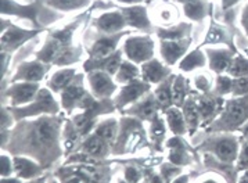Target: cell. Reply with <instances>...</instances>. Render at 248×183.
Instances as JSON below:
<instances>
[{"label": "cell", "instance_id": "cell-1", "mask_svg": "<svg viewBox=\"0 0 248 183\" xmlns=\"http://www.w3.org/2000/svg\"><path fill=\"white\" fill-rule=\"evenodd\" d=\"M1 15L17 17L21 20H28L35 30H45L43 27L53 24L61 18L59 13L45 4V0H36L28 4H20L14 0H0Z\"/></svg>", "mask_w": 248, "mask_h": 183}, {"label": "cell", "instance_id": "cell-2", "mask_svg": "<svg viewBox=\"0 0 248 183\" xmlns=\"http://www.w3.org/2000/svg\"><path fill=\"white\" fill-rule=\"evenodd\" d=\"M96 6H93L90 10H93ZM90 10L85 11L83 14H80L78 18L67 24L64 28L61 30H56L50 32L47 39L45 42V46L42 47V50L38 51V60L45 62V64H50V62H56L59 60V57L65 50H68L72 47V36L77 28L82 24V21H85L89 15Z\"/></svg>", "mask_w": 248, "mask_h": 183}, {"label": "cell", "instance_id": "cell-3", "mask_svg": "<svg viewBox=\"0 0 248 183\" xmlns=\"http://www.w3.org/2000/svg\"><path fill=\"white\" fill-rule=\"evenodd\" d=\"M248 121V94L237 99L229 100L225 104V110L218 121L215 122V129L232 131L237 129L244 122Z\"/></svg>", "mask_w": 248, "mask_h": 183}, {"label": "cell", "instance_id": "cell-4", "mask_svg": "<svg viewBox=\"0 0 248 183\" xmlns=\"http://www.w3.org/2000/svg\"><path fill=\"white\" fill-rule=\"evenodd\" d=\"M1 51L4 53H10V51L17 50L20 46H22L25 42L31 41L32 38L38 36L45 30H25L17 27L16 24H13L11 21L4 20V17H1Z\"/></svg>", "mask_w": 248, "mask_h": 183}, {"label": "cell", "instance_id": "cell-5", "mask_svg": "<svg viewBox=\"0 0 248 183\" xmlns=\"http://www.w3.org/2000/svg\"><path fill=\"white\" fill-rule=\"evenodd\" d=\"M124 51L133 62H147L154 56V41L151 36H130L124 43Z\"/></svg>", "mask_w": 248, "mask_h": 183}, {"label": "cell", "instance_id": "cell-6", "mask_svg": "<svg viewBox=\"0 0 248 183\" xmlns=\"http://www.w3.org/2000/svg\"><path fill=\"white\" fill-rule=\"evenodd\" d=\"M59 118H40L39 121L32 123L31 129V142L35 146L51 144L57 137L59 132Z\"/></svg>", "mask_w": 248, "mask_h": 183}, {"label": "cell", "instance_id": "cell-7", "mask_svg": "<svg viewBox=\"0 0 248 183\" xmlns=\"http://www.w3.org/2000/svg\"><path fill=\"white\" fill-rule=\"evenodd\" d=\"M92 27L103 35H115L124 32L125 27H128L126 20L119 9L112 11H106L101 15L92 21Z\"/></svg>", "mask_w": 248, "mask_h": 183}, {"label": "cell", "instance_id": "cell-8", "mask_svg": "<svg viewBox=\"0 0 248 183\" xmlns=\"http://www.w3.org/2000/svg\"><path fill=\"white\" fill-rule=\"evenodd\" d=\"M118 9L124 14L128 27H133V28L143 30V32H151L153 22H151L149 17L147 6H144V4H132V6L118 7Z\"/></svg>", "mask_w": 248, "mask_h": 183}, {"label": "cell", "instance_id": "cell-9", "mask_svg": "<svg viewBox=\"0 0 248 183\" xmlns=\"http://www.w3.org/2000/svg\"><path fill=\"white\" fill-rule=\"evenodd\" d=\"M99 33V32H97ZM129 35V30H124V32H119L115 35H103L99 33L97 38L93 41V43L90 45V47L88 49L90 54V59H104L109 54H112L114 51H117V45L121 41L122 36H126Z\"/></svg>", "mask_w": 248, "mask_h": 183}, {"label": "cell", "instance_id": "cell-10", "mask_svg": "<svg viewBox=\"0 0 248 183\" xmlns=\"http://www.w3.org/2000/svg\"><path fill=\"white\" fill-rule=\"evenodd\" d=\"M57 111H59V106H57V103L54 102V99L50 94V92L46 91V89H42L38 93L35 103L30 104L28 107L18 108L14 112H16V115L18 118H24V117H30V115H36V114H40V112L54 114V112Z\"/></svg>", "mask_w": 248, "mask_h": 183}, {"label": "cell", "instance_id": "cell-11", "mask_svg": "<svg viewBox=\"0 0 248 183\" xmlns=\"http://www.w3.org/2000/svg\"><path fill=\"white\" fill-rule=\"evenodd\" d=\"M209 15H211V25H209V30L205 35V39L202 42V45H220V43H223V45H228L229 49L237 51V49L234 47V43H233V36H232L228 27L225 24H219L215 21L214 15H212V10L209 13Z\"/></svg>", "mask_w": 248, "mask_h": 183}, {"label": "cell", "instance_id": "cell-12", "mask_svg": "<svg viewBox=\"0 0 248 183\" xmlns=\"http://www.w3.org/2000/svg\"><path fill=\"white\" fill-rule=\"evenodd\" d=\"M39 93V85L35 82H24V83H16L7 91V96L11 99L14 106L17 104H25V103L33 100Z\"/></svg>", "mask_w": 248, "mask_h": 183}, {"label": "cell", "instance_id": "cell-13", "mask_svg": "<svg viewBox=\"0 0 248 183\" xmlns=\"http://www.w3.org/2000/svg\"><path fill=\"white\" fill-rule=\"evenodd\" d=\"M121 51H114L112 54H109L104 59H90L86 61L85 64V70L88 72L94 71V70H100V71L107 72L108 75H117L119 67L122 64V59H121Z\"/></svg>", "mask_w": 248, "mask_h": 183}, {"label": "cell", "instance_id": "cell-14", "mask_svg": "<svg viewBox=\"0 0 248 183\" xmlns=\"http://www.w3.org/2000/svg\"><path fill=\"white\" fill-rule=\"evenodd\" d=\"M155 33L159 38V41H183L191 38L193 24L191 22H179L176 25L169 27H157Z\"/></svg>", "mask_w": 248, "mask_h": 183}, {"label": "cell", "instance_id": "cell-15", "mask_svg": "<svg viewBox=\"0 0 248 183\" xmlns=\"http://www.w3.org/2000/svg\"><path fill=\"white\" fill-rule=\"evenodd\" d=\"M190 43H191V38L183 41H161L159 45L161 56L168 64H175L187 51Z\"/></svg>", "mask_w": 248, "mask_h": 183}, {"label": "cell", "instance_id": "cell-16", "mask_svg": "<svg viewBox=\"0 0 248 183\" xmlns=\"http://www.w3.org/2000/svg\"><path fill=\"white\" fill-rule=\"evenodd\" d=\"M47 71V64L42 62V61H31V62H24L21 64L18 71L14 76V81H27V82H38L45 76V74Z\"/></svg>", "mask_w": 248, "mask_h": 183}, {"label": "cell", "instance_id": "cell-17", "mask_svg": "<svg viewBox=\"0 0 248 183\" xmlns=\"http://www.w3.org/2000/svg\"><path fill=\"white\" fill-rule=\"evenodd\" d=\"M209 60V67L211 70L215 72L228 71L229 65L233 60L236 51L229 49V47H223V49H207L205 50Z\"/></svg>", "mask_w": 248, "mask_h": 183}, {"label": "cell", "instance_id": "cell-18", "mask_svg": "<svg viewBox=\"0 0 248 183\" xmlns=\"http://www.w3.org/2000/svg\"><path fill=\"white\" fill-rule=\"evenodd\" d=\"M89 82L93 93L97 97H109L115 92V85L107 72L92 71L89 74Z\"/></svg>", "mask_w": 248, "mask_h": 183}, {"label": "cell", "instance_id": "cell-19", "mask_svg": "<svg viewBox=\"0 0 248 183\" xmlns=\"http://www.w3.org/2000/svg\"><path fill=\"white\" fill-rule=\"evenodd\" d=\"M92 100L93 99L86 94V91L82 88L80 83H70L62 92V106L68 110H71L77 103H80L82 107H86Z\"/></svg>", "mask_w": 248, "mask_h": 183}, {"label": "cell", "instance_id": "cell-20", "mask_svg": "<svg viewBox=\"0 0 248 183\" xmlns=\"http://www.w3.org/2000/svg\"><path fill=\"white\" fill-rule=\"evenodd\" d=\"M196 103L204 125H207L218 112L222 111V108H225L226 104V102L222 100L220 97H199L196 99Z\"/></svg>", "mask_w": 248, "mask_h": 183}, {"label": "cell", "instance_id": "cell-21", "mask_svg": "<svg viewBox=\"0 0 248 183\" xmlns=\"http://www.w3.org/2000/svg\"><path fill=\"white\" fill-rule=\"evenodd\" d=\"M149 85L146 83V82H141V81H132L128 83V86H125L122 92H121V94L118 96V99H117V104H118V107H124V106H126L128 103L135 102V100H138L140 96H143L146 92L149 91Z\"/></svg>", "mask_w": 248, "mask_h": 183}, {"label": "cell", "instance_id": "cell-22", "mask_svg": "<svg viewBox=\"0 0 248 183\" xmlns=\"http://www.w3.org/2000/svg\"><path fill=\"white\" fill-rule=\"evenodd\" d=\"M212 7L214 6L209 4L207 0H193L183 4V14L193 22H201L205 20Z\"/></svg>", "mask_w": 248, "mask_h": 183}, {"label": "cell", "instance_id": "cell-23", "mask_svg": "<svg viewBox=\"0 0 248 183\" xmlns=\"http://www.w3.org/2000/svg\"><path fill=\"white\" fill-rule=\"evenodd\" d=\"M168 74V70L158 60H154V59L144 62L143 67H141V76H143V79L147 82H153V83L162 82Z\"/></svg>", "mask_w": 248, "mask_h": 183}, {"label": "cell", "instance_id": "cell-24", "mask_svg": "<svg viewBox=\"0 0 248 183\" xmlns=\"http://www.w3.org/2000/svg\"><path fill=\"white\" fill-rule=\"evenodd\" d=\"M92 0H45V4L53 10L61 13H70V11L80 10L88 7Z\"/></svg>", "mask_w": 248, "mask_h": 183}, {"label": "cell", "instance_id": "cell-25", "mask_svg": "<svg viewBox=\"0 0 248 183\" xmlns=\"http://www.w3.org/2000/svg\"><path fill=\"white\" fill-rule=\"evenodd\" d=\"M215 152L223 161H232L237 155V142L233 137H223L215 144Z\"/></svg>", "mask_w": 248, "mask_h": 183}, {"label": "cell", "instance_id": "cell-26", "mask_svg": "<svg viewBox=\"0 0 248 183\" xmlns=\"http://www.w3.org/2000/svg\"><path fill=\"white\" fill-rule=\"evenodd\" d=\"M183 115L186 120V125L190 128V133H193L196 131V128L199 126L200 121H201V115H200L199 107L196 99H189L186 100L183 104Z\"/></svg>", "mask_w": 248, "mask_h": 183}, {"label": "cell", "instance_id": "cell-27", "mask_svg": "<svg viewBox=\"0 0 248 183\" xmlns=\"http://www.w3.org/2000/svg\"><path fill=\"white\" fill-rule=\"evenodd\" d=\"M158 108V103L155 100V97L149 96L144 102L136 104L130 112L133 114H138L140 118H144V120H153L155 117V112Z\"/></svg>", "mask_w": 248, "mask_h": 183}, {"label": "cell", "instance_id": "cell-28", "mask_svg": "<svg viewBox=\"0 0 248 183\" xmlns=\"http://www.w3.org/2000/svg\"><path fill=\"white\" fill-rule=\"evenodd\" d=\"M74 78H75V70H71V68L61 70V71L56 72L51 76V79L49 82V86L53 91L59 92L61 89H65L71 82L74 81Z\"/></svg>", "mask_w": 248, "mask_h": 183}, {"label": "cell", "instance_id": "cell-29", "mask_svg": "<svg viewBox=\"0 0 248 183\" xmlns=\"http://www.w3.org/2000/svg\"><path fill=\"white\" fill-rule=\"evenodd\" d=\"M205 65V54L201 51V49H196L191 53H189L182 62H180V70L183 71H191V70H196L200 67H204Z\"/></svg>", "mask_w": 248, "mask_h": 183}, {"label": "cell", "instance_id": "cell-30", "mask_svg": "<svg viewBox=\"0 0 248 183\" xmlns=\"http://www.w3.org/2000/svg\"><path fill=\"white\" fill-rule=\"evenodd\" d=\"M172 79H173V76L162 82L161 86H158L155 91V100L161 108H168L173 102L172 100V85H173Z\"/></svg>", "mask_w": 248, "mask_h": 183}, {"label": "cell", "instance_id": "cell-31", "mask_svg": "<svg viewBox=\"0 0 248 183\" xmlns=\"http://www.w3.org/2000/svg\"><path fill=\"white\" fill-rule=\"evenodd\" d=\"M167 120H168L169 126L172 129V132L180 135V133L185 132L186 129V120H185V115L180 112L179 108L173 107V108H168L167 110Z\"/></svg>", "mask_w": 248, "mask_h": 183}, {"label": "cell", "instance_id": "cell-32", "mask_svg": "<svg viewBox=\"0 0 248 183\" xmlns=\"http://www.w3.org/2000/svg\"><path fill=\"white\" fill-rule=\"evenodd\" d=\"M228 74L233 78H244L248 76V59L237 54L233 57V60L230 62L228 68Z\"/></svg>", "mask_w": 248, "mask_h": 183}, {"label": "cell", "instance_id": "cell-33", "mask_svg": "<svg viewBox=\"0 0 248 183\" xmlns=\"http://www.w3.org/2000/svg\"><path fill=\"white\" fill-rule=\"evenodd\" d=\"M186 93H187V82L183 76H176L173 85H172V100L176 106H183L185 99H186Z\"/></svg>", "mask_w": 248, "mask_h": 183}, {"label": "cell", "instance_id": "cell-34", "mask_svg": "<svg viewBox=\"0 0 248 183\" xmlns=\"http://www.w3.org/2000/svg\"><path fill=\"white\" fill-rule=\"evenodd\" d=\"M139 76V70L135 64L129 61H122L118 72H117V81L118 82H132L136 81Z\"/></svg>", "mask_w": 248, "mask_h": 183}, {"label": "cell", "instance_id": "cell-35", "mask_svg": "<svg viewBox=\"0 0 248 183\" xmlns=\"http://www.w3.org/2000/svg\"><path fill=\"white\" fill-rule=\"evenodd\" d=\"M117 122L114 120H109V121L103 122L97 128L96 135L100 136L104 142H112L115 139V135H117Z\"/></svg>", "mask_w": 248, "mask_h": 183}, {"label": "cell", "instance_id": "cell-36", "mask_svg": "<svg viewBox=\"0 0 248 183\" xmlns=\"http://www.w3.org/2000/svg\"><path fill=\"white\" fill-rule=\"evenodd\" d=\"M14 165H16V169H17L18 175L22 178H31L38 172V168L35 164L27 161V160H22V158H16Z\"/></svg>", "mask_w": 248, "mask_h": 183}, {"label": "cell", "instance_id": "cell-37", "mask_svg": "<svg viewBox=\"0 0 248 183\" xmlns=\"http://www.w3.org/2000/svg\"><path fill=\"white\" fill-rule=\"evenodd\" d=\"M85 152H89L92 155H100L104 152V140L100 136H92L90 139H88L85 144H83Z\"/></svg>", "mask_w": 248, "mask_h": 183}, {"label": "cell", "instance_id": "cell-38", "mask_svg": "<svg viewBox=\"0 0 248 183\" xmlns=\"http://www.w3.org/2000/svg\"><path fill=\"white\" fill-rule=\"evenodd\" d=\"M74 172L77 175H79L82 178L88 179L89 182H99L100 178H101V173L99 172V169H94V168H90L89 165H83V167H78V168H74Z\"/></svg>", "mask_w": 248, "mask_h": 183}, {"label": "cell", "instance_id": "cell-39", "mask_svg": "<svg viewBox=\"0 0 248 183\" xmlns=\"http://www.w3.org/2000/svg\"><path fill=\"white\" fill-rule=\"evenodd\" d=\"M232 91H233V79L228 75H220L217 79L215 92L218 94H228V93H232Z\"/></svg>", "mask_w": 248, "mask_h": 183}, {"label": "cell", "instance_id": "cell-40", "mask_svg": "<svg viewBox=\"0 0 248 183\" xmlns=\"http://www.w3.org/2000/svg\"><path fill=\"white\" fill-rule=\"evenodd\" d=\"M232 93L234 96H246L248 94V76L244 78H234L233 79V91Z\"/></svg>", "mask_w": 248, "mask_h": 183}, {"label": "cell", "instance_id": "cell-41", "mask_svg": "<svg viewBox=\"0 0 248 183\" xmlns=\"http://www.w3.org/2000/svg\"><path fill=\"white\" fill-rule=\"evenodd\" d=\"M151 132L154 136H157V137H162V135L165 133V128H164V122L161 118H158L157 115L151 120Z\"/></svg>", "mask_w": 248, "mask_h": 183}, {"label": "cell", "instance_id": "cell-42", "mask_svg": "<svg viewBox=\"0 0 248 183\" xmlns=\"http://www.w3.org/2000/svg\"><path fill=\"white\" fill-rule=\"evenodd\" d=\"M196 86L201 92H208L211 88V81H209V78L201 75V76H197V79H196Z\"/></svg>", "mask_w": 248, "mask_h": 183}, {"label": "cell", "instance_id": "cell-43", "mask_svg": "<svg viewBox=\"0 0 248 183\" xmlns=\"http://www.w3.org/2000/svg\"><path fill=\"white\" fill-rule=\"evenodd\" d=\"M240 25L244 30V33L248 36V3L244 6V9L241 11V17H240Z\"/></svg>", "mask_w": 248, "mask_h": 183}, {"label": "cell", "instance_id": "cell-44", "mask_svg": "<svg viewBox=\"0 0 248 183\" xmlns=\"http://www.w3.org/2000/svg\"><path fill=\"white\" fill-rule=\"evenodd\" d=\"M238 168L248 169V143L243 147V152L240 154V161H238Z\"/></svg>", "mask_w": 248, "mask_h": 183}, {"label": "cell", "instance_id": "cell-45", "mask_svg": "<svg viewBox=\"0 0 248 183\" xmlns=\"http://www.w3.org/2000/svg\"><path fill=\"white\" fill-rule=\"evenodd\" d=\"M241 0H220V6H222V10L229 11V10H233V7L238 4Z\"/></svg>", "mask_w": 248, "mask_h": 183}, {"label": "cell", "instance_id": "cell-46", "mask_svg": "<svg viewBox=\"0 0 248 183\" xmlns=\"http://www.w3.org/2000/svg\"><path fill=\"white\" fill-rule=\"evenodd\" d=\"M126 178H128V181L132 183L138 182V181H139V172H138L135 168H128V169H126Z\"/></svg>", "mask_w": 248, "mask_h": 183}, {"label": "cell", "instance_id": "cell-47", "mask_svg": "<svg viewBox=\"0 0 248 183\" xmlns=\"http://www.w3.org/2000/svg\"><path fill=\"white\" fill-rule=\"evenodd\" d=\"M183 154H182V152H180V149H176V152H170V161L175 164H180L183 163Z\"/></svg>", "mask_w": 248, "mask_h": 183}, {"label": "cell", "instance_id": "cell-48", "mask_svg": "<svg viewBox=\"0 0 248 183\" xmlns=\"http://www.w3.org/2000/svg\"><path fill=\"white\" fill-rule=\"evenodd\" d=\"M162 172H164L165 179H167V181H170V179H172V176H175V175H176L179 171L176 169V168H169V167H165Z\"/></svg>", "mask_w": 248, "mask_h": 183}, {"label": "cell", "instance_id": "cell-49", "mask_svg": "<svg viewBox=\"0 0 248 183\" xmlns=\"http://www.w3.org/2000/svg\"><path fill=\"white\" fill-rule=\"evenodd\" d=\"M9 172H10V163L6 157H1V173L7 175Z\"/></svg>", "mask_w": 248, "mask_h": 183}, {"label": "cell", "instance_id": "cell-50", "mask_svg": "<svg viewBox=\"0 0 248 183\" xmlns=\"http://www.w3.org/2000/svg\"><path fill=\"white\" fill-rule=\"evenodd\" d=\"M67 183H89L88 179H85V178H82L79 175H77V176H74V178H70Z\"/></svg>", "mask_w": 248, "mask_h": 183}, {"label": "cell", "instance_id": "cell-51", "mask_svg": "<svg viewBox=\"0 0 248 183\" xmlns=\"http://www.w3.org/2000/svg\"><path fill=\"white\" fill-rule=\"evenodd\" d=\"M119 3H124V4H126V6H132V4H140V3H143V1H146V0H117Z\"/></svg>", "mask_w": 248, "mask_h": 183}, {"label": "cell", "instance_id": "cell-52", "mask_svg": "<svg viewBox=\"0 0 248 183\" xmlns=\"http://www.w3.org/2000/svg\"><path fill=\"white\" fill-rule=\"evenodd\" d=\"M240 183H248V171L243 176H241V179H240Z\"/></svg>", "mask_w": 248, "mask_h": 183}, {"label": "cell", "instance_id": "cell-53", "mask_svg": "<svg viewBox=\"0 0 248 183\" xmlns=\"http://www.w3.org/2000/svg\"><path fill=\"white\" fill-rule=\"evenodd\" d=\"M243 133H244V139H246L248 143V122H247V125H246V128L243 129Z\"/></svg>", "mask_w": 248, "mask_h": 183}, {"label": "cell", "instance_id": "cell-54", "mask_svg": "<svg viewBox=\"0 0 248 183\" xmlns=\"http://www.w3.org/2000/svg\"><path fill=\"white\" fill-rule=\"evenodd\" d=\"M175 1H178V3H180V4L183 6V4H186V3H189V1H193V0H175Z\"/></svg>", "mask_w": 248, "mask_h": 183}, {"label": "cell", "instance_id": "cell-55", "mask_svg": "<svg viewBox=\"0 0 248 183\" xmlns=\"http://www.w3.org/2000/svg\"><path fill=\"white\" fill-rule=\"evenodd\" d=\"M151 183H161V181H159V178H157V176H153V181H151Z\"/></svg>", "mask_w": 248, "mask_h": 183}, {"label": "cell", "instance_id": "cell-56", "mask_svg": "<svg viewBox=\"0 0 248 183\" xmlns=\"http://www.w3.org/2000/svg\"><path fill=\"white\" fill-rule=\"evenodd\" d=\"M175 183H186V178H180V179H178Z\"/></svg>", "mask_w": 248, "mask_h": 183}, {"label": "cell", "instance_id": "cell-57", "mask_svg": "<svg viewBox=\"0 0 248 183\" xmlns=\"http://www.w3.org/2000/svg\"><path fill=\"white\" fill-rule=\"evenodd\" d=\"M1 183H18L17 181H3Z\"/></svg>", "mask_w": 248, "mask_h": 183}, {"label": "cell", "instance_id": "cell-58", "mask_svg": "<svg viewBox=\"0 0 248 183\" xmlns=\"http://www.w3.org/2000/svg\"><path fill=\"white\" fill-rule=\"evenodd\" d=\"M151 1H154V0H146V1H144V3H147V4H150V3H151Z\"/></svg>", "mask_w": 248, "mask_h": 183}, {"label": "cell", "instance_id": "cell-59", "mask_svg": "<svg viewBox=\"0 0 248 183\" xmlns=\"http://www.w3.org/2000/svg\"><path fill=\"white\" fill-rule=\"evenodd\" d=\"M205 183H215L214 181H208V182H205Z\"/></svg>", "mask_w": 248, "mask_h": 183}, {"label": "cell", "instance_id": "cell-60", "mask_svg": "<svg viewBox=\"0 0 248 183\" xmlns=\"http://www.w3.org/2000/svg\"><path fill=\"white\" fill-rule=\"evenodd\" d=\"M33 1H36V0H33Z\"/></svg>", "mask_w": 248, "mask_h": 183}]
</instances>
